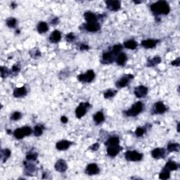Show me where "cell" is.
<instances>
[{
    "mask_svg": "<svg viewBox=\"0 0 180 180\" xmlns=\"http://www.w3.org/2000/svg\"><path fill=\"white\" fill-rule=\"evenodd\" d=\"M151 11L156 16L159 15H167L170 11L169 4L166 1H158L151 5Z\"/></svg>",
    "mask_w": 180,
    "mask_h": 180,
    "instance_id": "6da1fadb",
    "label": "cell"
},
{
    "mask_svg": "<svg viewBox=\"0 0 180 180\" xmlns=\"http://www.w3.org/2000/svg\"><path fill=\"white\" fill-rule=\"evenodd\" d=\"M144 109V104L141 101H138L136 104L132 105V107L127 111H124L123 113L127 117H136L140 114Z\"/></svg>",
    "mask_w": 180,
    "mask_h": 180,
    "instance_id": "7a4b0ae2",
    "label": "cell"
},
{
    "mask_svg": "<svg viewBox=\"0 0 180 180\" xmlns=\"http://www.w3.org/2000/svg\"><path fill=\"white\" fill-rule=\"evenodd\" d=\"M32 130L31 127L28 126H24V127L17 128L13 132V136L17 139H22L25 137L30 136L32 134Z\"/></svg>",
    "mask_w": 180,
    "mask_h": 180,
    "instance_id": "3957f363",
    "label": "cell"
},
{
    "mask_svg": "<svg viewBox=\"0 0 180 180\" xmlns=\"http://www.w3.org/2000/svg\"><path fill=\"white\" fill-rule=\"evenodd\" d=\"M92 108V105L89 102H82L79 104L75 110V116L78 119H80L85 115L88 109Z\"/></svg>",
    "mask_w": 180,
    "mask_h": 180,
    "instance_id": "277c9868",
    "label": "cell"
},
{
    "mask_svg": "<svg viewBox=\"0 0 180 180\" xmlns=\"http://www.w3.org/2000/svg\"><path fill=\"white\" fill-rule=\"evenodd\" d=\"M125 158L127 161L137 162L143 158V154L140 153L137 151H127L125 153Z\"/></svg>",
    "mask_w": 180,
    "mask_h": 180,
    "instance_id": "5b68a950",
    "label": "cell"
},
{
    "mask_svg": "<svg viewBox=\"0 0 180 180\" xmlns=\"http://www.w3.org/2000/svg\"><path fill=\"white\" fill-rule=\"evenodd\" d=\"M94 78L95 73L94 71H92V70H89V71H86L85 73L79 75L77 78H78L79 82H82V83H89L94 80Z\"/></svg>",
    "mask_w": 180,
    "mask_h": 180,
    "instance_id": "8992f818",
    "label": "cell"
},
{
    "mask_svg": "<svg viewBox=\"0 0 180 180\" xmlns=\"http://www.w3.org/2000/svg\"><path fill=\"white\" fill-rule=\"evenodd\" d=\"M81 29L85 30L86 31L90 32H98L101 29V25L98 22L96 23H86L81 25Z\"/></svg>",
    "mask_w": 180,
    "mask_h": 180,
    "instance_id": "52a82bcc",
    "label": "cell"
},
{
    "mask_svg": "<svg viewBox=\"0 0 180 180\" xmlns=\"http://www.w3.org/2000/svg\"><path fill=\"white\" fill-rule=\"evenodd\" d=\"M133 78H134V76H133L131 74L125 75L123 76L122 78H120L119 80L116 82V86L118 89L125 87V86L128 85V84H129L130 80H132Z\"/></svg>",
    "mask_w": 180,
    "mask_h": 180,
    "instance_id": "ba28073f",
    "label": "cell"
},
{
    "mask_svg": "<svg viewBox=\"0 0 180 180\" xmlns=\"http://www.w3.org/2000/svg\"><path fill=\"white\" fill-rule=\"evenodd\" d=\"M117 57L113 54L111 51L104 52L101 56V63L103 64H112L114 61H116Z\"/></svg>",
    "mask_w": 180,
    "mask_h": 180,
    "instance_id": "9c48e42d",
    "label": "cell"
},
{
    "mask_svg": "<svg viewBox=\"0 0 180 180\" xmlns=\"http://www.w3.org/2000/svg\"><path fill=\"white\" fill-rule=\"evenodd\" d=\"M106 7L111 11H117L120 10L121 7V3L118 0H107L105 2Z\"/></svg>",
    "mask_w": 180,
    "mask_h": 180,
    "instance_id": "30bf717a",
    "label": "cell"
},
{
    "mask_svg": "<svg viewBox=\"0 0 180 180\" xmlns=\"http://www.w3.org/2000/svg\"><path fill=\"white\" fill-rule=\"evenodd\" d=\"M102 17V15H97L94 13L92 12V11H86L84 13V18L85 20L86 21V23H96L98 22V20Z\"/></svg>",
    "mask_w": 180,
    "mask_h": 180,
    "instance_id": "8fae6325",
    "label": "cell"
},
{
    "mask_svg": "<svg viewBox=\"0 0 180 180\" xmlns=\"http://www.w3.org/2000/svg\"><path fill=\"white\" fill-rule=\"evenodd\" d=\"M100 168L99 167L96 163H91L86 166L85 169V173L87 175L92 176V175H96L99 174Z\"/></svg>",
    "mask_w": 180,
    "mask_h": 180,
    "instance_id": "7c38bea8",
    "label": "cell"
},
{
    "mask_svg": "<svg viewBox=\"0 0 180 180\" xmlns=\"http://www.w3.org/2000/svg\"><path fill=\"white\" fill-rule=\"evenodd\" d=\"M134 93L137 98H144L148 94V88L144 85H139L134 88Z\"/></svg>",
    "mask_w": 180,
    "mask_h": 180,
    "instance_id": "4fadbf2b",
    "label": "cell"
},
{
    "mask_svg": "<svg viewBox=\"0 0 180 180\" xmlns=\"http://www.w3.org/2000/svg\"><path fill=\"white\" fill-rule=\"evenodd\" d=\"M167 111V108L162 101L156 102L153 106V112L156 114H163Z\"/></svg>",
    "mask_w": 180,
    "mask_h": 180,
    "instance_id": "5bb4252c",
    "label": "cell"
},
{
    "mask_svg": "<svg viewBox=\"0 0 180 180\" xmlns=\"http://www.w3.org/2000/svg\"><path fill=\"white\" fill-rule=\"evenodd\" d=\"M73 144L68 140H61L56 144V148L58 151H65L70 148V146Z\"/></svg>",
    "mask_w": 180,
    "mask_h": 180,
    "instance_id": "9a60e30c",
    "label": "cell"
},
{
    "mask_svg": "<svg viewBox=\"0 0 180 180\" xmlns=\"http://www.w3.org/2000/svg\"><path fill=\"white\" fill-rule=\"evenodd\" d=\"M54 168L58 172H65L68 169V165L66 162L63 159H60L54 165Z\"/></svg>",
    "mask_w": 180,
    "mask_h": 180,
    "instance_id": "2e32d148",
    "label": "cell"
},
{
    "mask_svg": "<svg viewBox=\"0 0 180 180\" xmlns=\"http://www.w3.org/2000/svg\"><path fill=\"white\" fill-rule=\"evenodd\" d=\"M159 42L158 39H144L141 42V45L144 47L145 49H152L156 46L157 44Z\"/></svg>",
    "mask_w": 180,
    "mask_h": 180,
    "instance_id": "e0dca14e",
    "label": "cell"
},
{
    "mask_svg": "<svg viewBox=\"0 0 180 180\" xmlns=\"http://www.w3.org/2000/svg\"><path fill=\"white\" fill-rule=\"evenodd\" d=\"M122 149L123 148L120 145L114 146H108L107 147V154H108V156H110V157H116Z\"/></svg>",
    "mask_w": 180,
    "mask_h": 180,
    "instance_id": "ac0fdd59",
    "label": "cell"
},
{
    "mask_svg": "<svg viewBox=\"0 0 180 180\" xmlns=\"http://www.w3.org/2000/svg\"><path fill=\"white\" fill-rule=\"evenodd\" d=\"M152 157L155 159L163 158L165 156V149L163 148H157L151 151Z\"/></svg>",
    "mask_w": 180,
    "mask_h": 180,
    "instance_id": "d6986e66",
    "label": "cell"
},
{
    "mask_svg": "<svg viewBox=\"0 0 180 180\" xmlns=\"http://www.w3.org/2000/svg\"><path fill=\"white\" fill-rule=\"evenodd\" d=\"M28 93L27 89L25 86H20V87H16L14 89L13 92V95L16 98H21L26 96Z\"/></svg>",
    "mask_w": 180,
    "mask_h": 180,
    "instance_id": "ffe728a7",
    "label": "cell"
},
{
    "mask_svg": "<svg viewBox=\"0 0 180 180\" xmlns=\"http://www.w3.org/2000/svg\"><path fill=\"white\" fill-rule=\"evenodd\" d=\"M25 165V174L28 176H32L34 175L33 174L36 171V167L35 166L34 164L30 163H26L24 162Z\"/></svg>",
    "mask_w": 180,
    "mask_h": 180,
    "instance_id": "44dd1931",
    "label": "cell"
},
{
    "mask_svg": "<svg viewBox=\"0 0 180 180\" xmlns=\"http://www.w3.org/2000/svg\"><path fill=\"white\" fill-rule=\"evenodd\" d=\"M61 32L57 30L51 32L49 37L50 42L51 43H57L61 40Z\"/></svg>",
    "mask_w": 180,
    "mask_h": 180,
    "instance_id": "7402d4cb",
    "label": "cell"
},
{
    "mask_svg": "<svg viewBox=\"0 0 180 180\" xmlns=\"http://www.w3.org/2000/svg\"><path fill=\"white\" fill-rule=\"evenodd\" d=\"M163 168H164V169H165V170H168V171L172 172V171H174V170H178L179 164L178 163H177L176 162H174V161L169 160V161H167V163H166L165 165V167Z\"/></svg>",
    "mask_w": 180,
    "mask_h": 180,
    "instance_id": "603a6c76",
    "label": "cell"
},
{
    "mask_svg": "<svg viewBox=\"0 0 180 180\" xmlns=\"http://www.w3.org/2000/svg\"><path fill=\"white\" fill-rule=\"evenodd\" d=\"M127 60V55H126V53L121 52L120 53H119V54L117 56V57L116 58V62L118 65L123 66V65L125 64Z\"/></svg>",
    "mask_w": 180,
    "mask_h": 180,
    "instance_id": "cb8c5ba5",
    "label": "cell"
},
{
    "mask_svg": "<svg viewBox=\"0 0 180 180\" xmlns=\"http://www.w3.org/2000/svg\"><path fill=\"white\" fill-rule=\"evenodd\" d=\"M120 144V139L118 137H111L105 142V146L106 147L118 146Z\"/></svg>",
    "mask_w": 180,
    "mask_h": 180,
    "instance_id": "d4e9b609",
    "label": "cell"
},
{
    "mask_svg": "<svg viewBox=\"0 0 180 180\" xmlns=\"http://www.w3.org/2000/svg\"><path fill=\"white\" fill-rule=\"evenodd\" d=\"M138 45H139V44H138L137 42H136L135 40H133V39H129V40L125 42L123 44L124 47L126 49H128V50H135V49H137Z\"/></svg>",
    "mask_w": 180,
    "mask_h": 180,
    "instance_id": "484cf974",
    "label": "cell"
},
{
    "mask_svg": "<svg viewBox=\"0 0 180 180\" xmlns=\"http://www.w3.org/2000/svg\"><path fill=\"white\" fill-rule=\"evenodd\" d=\"M37 30L39 34H43L44 32H46L49 30V26L47 23L44 21L39 22L37 24Z\"/></svg>",
    "mask_w": 180,
    "mask_h": 180,
    "instance_id": "4316f807",
    "label": "cell"
},
{
    "mask_svg": "<svg viewBox=\"0 0 180 180\" xmlns=\"http://www.w3.org/2000/svg\"><path fill=\"white\" fill-rule=\"evenodd\" d=\"M161 62V58L159 56H156L153 58L149 59L147 61L146 66L147 67H154L156 65L160 64Z\"/></svg>",
    "mask_w": 180,
    "mask_h": 180,
    "instance_id": "83f0119b",
    "label": "cell"
},
{
    "mask_svg": "<svg viewBox=\"0 0 180 180\" xmlns=\"http://www.w3.org/2000/svg\"><path fill=\"white\" fill-rule=\"evenodd\" d=\"M93 119H94V123L97 125H99V124L102 123L105 120V116L104 115V113L102 111L97 112V113L94 114Z\"/></svg>",
    "mask_w": 180,
    "mask_h": 180,
    "instance_id": "f1b7e54d",
    "label": "cell"
},
{
    "mask_svg": "<svg viewBox=\"0 0 180 180\" xmlns=\"http://www.w3.org/2000/svg\"><path fill=\"white\" fill-rule=\"evenodd\" d=\"M11 152L9 149H4L1 151V157L3 163H6V161L8 160L9 158L11 156Z\"/></svg>",
    "mask_w": 180,
    "mask_h": 180,
    "instance_id": "f546056e",
    "label": "cell"
},
{
    "mask_svg": "<svg viewBox=\"0 0 180 180\" xmlns=\"http://www.w3.org/2000/svg\"><path fill=\"white\" fill-rule=\"evenodd\" d=\"M123 45H122V44H115L113 46H112L110 51H111V52L116 56V57H117L119 53H121V51L123 50Z\"/></svg>",
    "mask_w": 180,
    "mask_h": 180,
    "instance_id": "4dcf8cb0",
    "label": "cell"
},
{
    "mask_svg": "<svg viewBox=\"0 0 180 180\" xmlns=\"http://www.w3.org/2000/svg\"><path fill=\"white\" fill-rule=\"evenodd\" d=\"M117 93H118V91L116 90H112V89H110V90H107L106 92H104V97L105 99H111V98L115 97Z\"/></svg>",
    "mask_w": 180,
    "mask_h": 180,
    "instance_id": "1f68e13d",
    "label": "cell"
},
{
    "mask_svg": "<svg viewBox=\"0 0 180 180\" xmlns=\"http://www.w3.org/2000/svg\"><path fill=\"white\" fill-rule=\"evenodd\" d=\"M179 150V144L177 143H170L167 145V151L171 152H178Z\"/></svg>",
    "mask_w": 180,
    "mask_h": 180,
    "instance_id": "d6a6232c",
    "label": "cell"
},
{
    "mask_svg": "<svg viewBox=\"0 0 180 180\" xmlns=\"http://www.w3.org/2000/svg\"><path fill=\"white\" fill-rule=\"evenodd\" d=\"M170 177V172L168 171V170L163 168V170L159 174V179L165 180L168 179Z\"/></svg>",
    "mask_w": 180,
    "mask_h": 180,
    "instance_id": "836d02e7",
    "label": "cell"
},
{
    "mask_svg": "<svg viewBox=\"0 0 180 180\" xmlns=\"http://www.w3.org/2000/svg\"><path fill=\"white\" fill-rule=\"evenodd\" d=\"M43 131H44L43 126L41 125H36L35 127H34L33 133L35 137H39L43 134Z\"/></svg>",
    "mask_w": 180,
    "mask_h": 180,
    "instance_id": "e575fe53",
    "label": "cell"
},
{
    "mask_svg": "<svg viewBox=\"0 0 180 180\" xmlns=\"http://www.w3.org/2000/svg\"><path fill=\"white\" fill-rule=\"evenodd\" d=\"M29 53H30V57H31L32 58H37L41 57L40 51H39V49H37V48L32 49V50L30 51Z\"/></svg>",
    "mask_w": 180,
    "mask_h": 180,
    "instance_id": "d590c367",
    "label": "cell"
},
{
    "mask_svg": "<svg viewBox=\"0 0 180 180\" xmlns=\"http://www.w3.org/2000/svg\"><path fill=\"white\" fill-rule=\"evenodd\" d=\"M6 25L10 28H13L16 27V24H17V20L14 18H9L6 20Z\"/></svg>",
    "mask_w": 180,
    "mask_h": 180,
    "instance_id": "8d00e7d4",
    "label": "cell"
},
{
    "mask_svg": "<svg viewBox=\"0 0 180 180\" xmlns=\"http://www.w3.org/2000/svg\"><path fill=\"white\" fill-rule=\"evenodd\" d=\"M37 157H38V154L35 152L30 151L26 156V160L28 161H35L37 159Z\"/></svg>",
    "mask_w": 180,
    "mask_h": 180,
    "instance_id": "74e56055",
    "label": "cell"
},
{
    "mask_svg": "<svg viewBox=\"0 0 180 180\" xmlns=\"http://www.w3.org/2000/svg\"><path fill=\"white\" fill-rule=\"evenodd\" d=\"M21 118H22V113L19 111H15L13 112L12 115L11 116L10 119L11 120L17 121V120H19Z\"/></svg>",
    "mask_w": 180,
    "mask_h": 180,
    "instance_id": "f35d334b",
    "label": "cell"
},
{
    "mask_svg": "<svg viewBox=\"0 0 180 180\" xmlns=\"http://www.w3.org/2000/svg\"><path fill=\"white\" fill-rule=\"evenodd\" d=\"M145 132H146V129L144 127H138L135 131V134L137 137H140L143 136Z\"/></svg>",
    "mask_w": 180,
    "mask_h": 180,
    "instance_id": "ab89813d",
    "label": "cell"
},
{
    "mask_svg": "<svg viewBox=\"0 0 180 180\" xmlns=\"http://www.w3.org/2000/svg\"><path fill=\"white\" fill-rule=\"evenodd\" d=\"M10 74L9 70L6 67H1V77L2 78H5Z\"/></svg>",
    "mask_w": 180,
    "mask_h": 180,
    "instance_id": "60d3db41",
    "label": "cell"
},
{
    "mask_svg": "<svg viewBox=\"0 0 180 180\" xmlns=\"http://www.w3.org/2000/svg\"><path fill=\"white\" fill-rule=\"evenodd\" d=\"M20 70V66L18 64L13 65V67L11 68V72L14 74H18V72H19Z\"/></svg>",
    "mask_w": 180,
    "mask_h": 180,
    "instance_id": "b9f144b4",
    "label": "cell"
},
{
    "mask_svg": "<svg viewBox=\"0 0 180 180\" xmlns=\"http://www.w3.org/2000/svg\"><path fill=\"white\" fill-rule=\"evenodd\" d=\"M75 39V36L74 33H72V32L67 34L66 36H65V39H66V41L68 42H72Z\"/></svg>",
    "mask_w": 180,
    "mask_h": 180,
    "instance_id": "7bdbcfd3",
    "label": "cell"
},
{
    "mask_svg": "<svg viewBox=\"0 0 180 180\" xmlns=\"http://www.w3.org/2000/svg\"><path fill=\"white\" fill-rule=\"evenodd\" d=\"M171 64H172V65H173V66L179 67V64H180V58H177L176 60L172 61V63H171Z\"/></svg>",
    "mask_w": 180,
    "mask_h": 180,
    "instance_id": "ee69618b",
    "label": "cell"
},
{
    "mask_svg": "<svg viewBox=\"0 0 180 180\" xmlns=\"http://www.w3.org/2000/svg\"><path fill=\"white\" fill-rule=\"evenodd\" d=\"M89 49H90V46H89L87 44H80V46H79V50L81 51H86L88 50Z\"/></svg>",
    "mask_w": 180,
    "mask_h": 180,
    "instance_id": "f6af8a7d",
    "label": "cell"
},
{
    "mask_svg": "<svg viewBox=\"0 0 180 180\" xmlns=\"http://www.w3.org/2000/svg\"><path fill=\"white\" fill-rule=\"evenodd\" d=\"M99 144L98 143H95V144H93L92 146H91L90 149L93 151H96L99 149Z\"/></svg>",
    "mask_w": 180,
    "mask_h": 180,
    "instance_id": "bcb514c9",
    "label": "cell"
},
{
    "mask_svg": "<svg viewBox=\"0 0 180 180\" xmlns=\"http://www.w3.org/2000/svg\"><path fill=\"white\" fill-rule=\"evenodd\" d=\"M58 21H59V20H58V17H55L53 19H52L51 20V23L52 25H56L57 24V23H58Z\"/></svg>",
    "mask_w": 180,
    "mask_h": 180,
    "instance_id": "7dc6e473",
    "label": "cell"
},
{
    "mask_svg": "<svg viewBox=\"0 0 180 180\" xmlns=\"http://www.w3.org/2000/svg\"><path fill=\"white\" fill-rule=\"evenodd\" d=\"M61 123H63L64 124H65V123H68V119L67 117L62 116L61 118Z\"/></svg>",
    "mask_w": 180,
    "mask_h": 180,
    "instance_id": "c3c4849f",
    "label": "cell"
},
{
    "mask_svg": "<svg viewBox=\"0 0 180 180\" xmlns=\"http://www.w3.org/2000/svg\"><path fill=\"white\" fill-rule=\"evenodd\" d=\"M11 7H12L13 9H14L15 7H16V6H17V4H14V3H13H13L11 4Z\"/></svg>",
    "mask_w": 180,
    "mask_h": 180,
    "instance_id": "681fc988",
    "label": "cell"
},
{
    "mask_svg": "<svg viewBox=\"0 0 180 180\" xmlns=\"http://www.w3.org/2000/svg\"><path fill=\"white\" fill-rule=\"evenodd\" d=\"M179 123H178V125H177V132H179Z\"/></svg>",
    "mask_w": 180,
    "mask_h": 180,
    "instance_id": "f907efd6",
    "label": "cell"
},
{
    "mask_svg": "<svg viewBox=\"0 0 180 180\" xmlns=\"http://www.w3.org/2000/svg\"><path fill=\"white\" fill-rule=\"evenodd\" d=\"M134 3L135 4H140V3H141V2H134Z\"/></svg>",
    "mask_w": 180,
    "mask_h": 180,
    "instance_id": "816d5d0a",
    "label": "cell"
}]
</instances>
